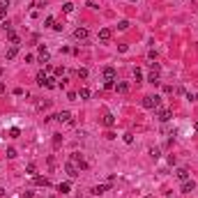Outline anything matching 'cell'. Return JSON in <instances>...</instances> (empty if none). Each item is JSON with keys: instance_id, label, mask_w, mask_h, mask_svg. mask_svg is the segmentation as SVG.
Wrapping results in <instances>:
<instances>
[{"instance_id": "41", "label": "cell", "mask_w": 198, "mask_h": 198, "mask_svg": "<svg viewBox=\"0 0 198 198\" xmlns=\"http://www.w3.org/2000/svg\"><path fill=\"white\" fill-rule=\"evenodd\" d=\"M193 101H198V92H196V94H193Z\"/></svg>"}, {"instance_id": "35", "label": "cell", "mask_w": 198, "mask_h": 198, "mask_svg": "<svg viewBox=\"0 0 198 198\" xmlns=\"http://www.w3.org/2000/svg\"><path fill=\"white\" fill-rule=\"evenodd\" d=\"M60 143H62V138H60V134H55V138H53V145L58 147V145H60Z\"/></svg>"}, {"instance_id": "23", "label": "cell", "mask_w": 198, "mask_h": 198, "mask_svg": "<svg viewBox=\"0 0 198 198\" xmlns=\"http://www.w3.org/2000/svg\"><path fill=\"white\" fill-rule=\"evenodd\" d=\"M62 12H65V14H72V12H74V5H72V2H65V5H62Z\"/></svg>"}, {"instance_id": "1", "label": "cell", "mask_w": 198, "mask_h": 198, "mask_svg": "<svg viewBox=\"0 0 198 198\" xmlns=\"http://www.w3.org/2000/svg\"><path fill=\"white\" fill-rule=\"evenodd\" d=\"M143 108H159V104H161V97L159 94H147V97H143Z\"/></svg>"}, {"instance_id": "8", "label": "cell", "mask_w": 198, "mask_h": 198, "mask_svg": "<svg viewBox=\"0 0 198 198\" xmlns=\"http://www.w3.org/2000/svg\"><path fill=\"white\" fill-rule=\"evenodd\" d=\"M37 53H39V60H42V62H48V48L44 46V44L37 48Z\"/></svg>"}, {"instance_id": "38", "label": "cell", "mask_w": 198, "mask_h": 198, "mask_svg": "<svg viewBox=\"0 0 198 198\" xmlns=\"http://www.w3.org/2000/svg\"><path fill=\"white\" fill-rule=\"evenodd\" d=\"M5 16H7V9H2V7H0V21H2Z\"/></svg>"}, {"instance_id": "28", "label": "cell", "mask_w": 198, "mask_h": 198, "mask_svg": "<svg viewBox=\"0 0 198 198\" xmlns=\"http://www.w3.org/2000/svg\"><path fill=\"white\" fill-rule=\"evenodd\" d=\"M26 173H28V175H32V177H35V164H28Z\"/></svg>"}, {"instance_id": "39", "label": "cell", "mask_w": 198, "mask_h": 198, "mask_svg": "<svg viewBox=\"0 0 198 198\" xmlns=\"http://www.w3.org/2000/svg\"><path fill=\"white\" fill-rule=\"evenodd\" d=\"M23 198H32V191H23Z\"/></svg>"}, {"instance_id": "40", "label": "cell", "mask_w": 198, "mask_h": 198, "mask_svg": "<svg viewBox=\"0 0 198 198\" xmlns=\"http://www.w3.org/2000/svg\"><path fill=\"white\" fill-rule=\"evenodd\" d=\"M2 92H5V85H2V83H0V94H2Z\"/></svg>"}, {"instance_id": "14", "label": "cell", "mask_w": 198, "mask_h": 198, "mask_svg": "<svg viewBox=\"0 0 198 198\" xmlns=\"http://www.w3.org/2000/svg\"><path fill=\"white\" fill-rule=\"evenodd\" d=\"M115 90H118V92H120V94H125V92H129V83H127V81H120V83L115 85Z\"/></svg>"}, {"instance_id": "19", "label": "cell", "mask_w": 198, "mask_h": 198, "mask_svg": "<svg viewBox=\"0 0 198 198\" xmlns=\"http://www.w3.org/2000/svg\"><path fill=\"white\" fill-rule=\"evenodd\" d=\"M147 81H150L152 85H159V72H150V76H147Z\"/></svg>"}, {"instance_id": "16", "label": "cell", "mask_w": 198, "mask_h": 198, "mask_svg": "<svg viewBox=\"0 0 198 198\" xmlns=\"http://www.w3.org/2000/svg\"><path fill=\"white\" fill-rule=\"evenodd\" d=\"M7 37H9V42H12V46H19V44H21V39H19V35H16V32H7Z\"/></svg>"}, {"instance_id": "29", "label": "cell", "mask_w": 198, "mask_h": 198, "mask_svg": "<svg viewBox=\"0 0 198 198\" xmlns=\"http://www.w3.org/2000/svg\"><path fill=\"white\" fill-rule=\"evenodd\" d=\"M150 157H152V159H159V147H152V150H150Z\"/></svg>"}, {"instance_id": "33", "label": "cell", "mask_w": 198, "mask_h": 198, "mask_svg": "<svg viewBox=\"0 0 198 198\" xmlns=\"http://www.w3.org/2000/svg\"><path fill=\"white\" fill-rule=\"evenodd\" d=\"M159 69H161V67H159V62H150V72H159Z\"/></svg>"}, {"instance_id": "10", "label": "cell", "mask_w": 198, "mask_h": 198, "mask_svg": "<svg viewBox=\"0 0 198 198\" xmlns=\"http://www.w3.org/2000/svg\"><path fill=\"white\" fill-rule=\"evenodd\" d=\"M157 118H159L161 122H168V120L173 118V111H159V113H157Z\"/></svg>"}, {"instance_id": "5", "label": "cell", "mask_w": 198, "mask_h": 198, "mask_svg": "<svg viewBox=\"0 0 198 198\" xmlns=\"http://www.w3.org/2000/svg\"><path fill=\"white\" fill-rule=\"evenodd\" d=\"M65 171H67L69 177H76V175H78V166H76L74 161H67V164H65Z\"/></svg>"}, {"instance_id": "6", "label": "cell", "mask_w": 198, "mask_h": 198, "mask_svg": "<svg viewBox=\"0 0 198 198\" xmlns=\"http://www.w3.org/2000/svg\"><path fill=\"white\" fill-rule=\"evenodd\" d=\"M193 189H196V182H193V180H184L182 182V193H191Z\"/></svg>"}, {"instance_id": "32", "label": "cell", "mask_w": 198, "mask_h": 198, "mask_svg": "<svg viewBox=\"0 0 198 198\" xmlns=\"http://www.w3.org/2000/svg\"><path fill=\"white\" fill-rule=\"evenodd\" d=\"M7 157H9V159H14V157H16V150H14V147H7Z\"/></svg>"}, {"instance_id": "43", "label": "cell", "mask_w": 198, "mask_h": 198, "mask_svg": "<svg viewBox=\"0 0 198 198\" xmlns=\"http://www.w3.org/2000/svg\"><path fill=\"white\" fill-rule=\"evenodd\" d=\"M193 127H196V131H198V120H196V125H193Z\"/></svg>"}, {"instance_id": "4", "label": "cell", "mask_w": 198, "mask_h": 198, "mask_svg": "<svg viewBox=\"0 0 198 198\" xmlns=\"http://www.w3.org/2000/svg\"><path fill=\"white\" fill-rule=\"evenodd\" d=\"M55 118H58L60 122H65V125H74V118H72V113H69V111H62V113H58Z\"/></svg>"}, {"instance_id": "30", "label": "cell", "mask_w": 198, "mask_h": 198, "mask_svg": "<svg viewBox=\"0 0 198 198\" xmlns=\"http://www.w3.org/2000/svg\"><path fill=\"white\" fill-rule=\"evenodd\" d=\"M127 28H129V21H120L118 23V30H127Z\"/></svg>"}, {"instance_id": "31", "label": "cell", "mask_w": 198, "mask_h": 198, "mask_svg": "<svg viewBox=\"0 0 198 198\" xmlns=\"http://www.w3.org/2000/svg\"><path fill=\"white\" fill-rule=\"evenodd\" d=\"M125 143H134V134H129V131H127V134H125Z\"/></svg>"}, {"instance_id": "17", "label": "cell", "mask_w": 198, "mask_h": 198, "mask_svg": "<svg viewBox=\"0 0 198 198\" xmlns=\"http://www.w3.org/2000/svg\"><path fill=\"white\" fill-rule=\"evenodd\" d=\"M113 125H115V118H113L111 113H106V115H104V127H108V129H111Z\"/></svg>"}, {"instance_id": "15", "label": "cell", "mask_w": 198, "mask_h": 198, "mask_svg": "<svg viewBox=\"0 0 198 198\" xmlns=\"http://www.w3.org/2000/svg\"><path fill=\"white\" fill-rule=\"evenodd\" d=\"M16 53H19V46H9V48H7V53H5V58H7V60H14Z\"/></svg>"}, {"instance_id": "22", "label": "cell", "mask_w": 198, "mask_h": 198, "mask_svg": "<svg viewBox=\"0 0 198 198\" xmlns=\"http://www.w3.org/2000/svg\"><path fill=\"white\" fill-rule=\"evenodd\" d=\"M78 97H81V99H90V90L88 88H81V90H78Z\"/></svg>"}, {"instance_id": "36", "label": "cell", "mask_w": 198, "mask_h": 198, "mask_svg": "<svg viewBox=\"0 0 198 198\" xmlns=\"http://www.w3.org/2000/svg\"><path fill=\"white\" fill-rule=\"evenodd\" d=\"M104 88L111 90V88H115V83H113V81H104Z\"/></svg>"}, {"instance_id": "20", "label": "cell", "mask_w": 198, "mask_h": 198, "mask_svg": "<svg viewBox=\"0 0 198 198\" xmlns=\"http://www.w3.org/2000/svg\"><path fill=\"white\" fill-rule=\"evenodd\" d=\"M58 191H60V193H69V191H72V184H69V182H62L60 187H58Z\"/></svg>"}, {"instance_id": "27", "label": "cell", "mask_w": 198, "mask_h": 198, "mask_svg": "<svg viewBox=\"0 0 198 198\" xmlns=\"http://www.w3.org/2000/svg\"><path fill=\"white\" fill-rule=\"evenodd\" d=\"M32 7H46V0H32Z\"/></svg>"}, {"instance_id": "21", "label": "cell", "mask_w": 198, "mask_h": 198, "mask_svg": "<svg viewBox=\"0 0 198 198\" xmlns=\"http://www.w3.org/2000/svg\"><path fill=\"white\" fill-rule=\"evenodd\" d=\"M76 76H78V78H88V69H85V67H78V69H76Z\"/></svg>"}, {"instance_id": "42", "label": "cell", "mask_w": 198, "mask_h": 198, "mask_svg": "<svg viewBox=\"0 0 198 198\" xmlns=\"http://www.w3.org/2000/svg\"><path fill=\"white\" fill-rule=\"evenodd\" d=\"M0 196H5V189H0Z\"/></svg>"}, {"instance_id": "13", "label": "cell", "mask_w": 198, "mask_h": 198, "mask_svg": "<svg viewBox=\"0 0 198 198\" xmlns=\"http://www.w3.org/2000/svg\"><path fill=\"white\" fill-rule=\"evenodd\" d=\"M46 72H44V69H42V72H37V85H42V88H44V85H46Z\"/></svg>"}, {"instance_id": "9", "label": "cell", "mask_w": 198, "mask_h": 198, "mask_svg": "<svg viewBox=\"0 0 198 198\" xmlns=\"http://www.w3.org/2000/svg\"><path fill=\"white\" fill-rule=\"evenodd\" d=\"M104 81H115V69L113 67H104Z\"/></svg>"}, {"instance_id": "11", "label": "cell", "mask_w": 198, "mask_h": 198, "mask_svg": "<svg viewBox=\"0 0 198 198\" xmlns=\"http://www.w3.org/2000/svg\"><path fill=\"white\" fill-rule=\"evenodd\" d=\"M108 187H111V184H97V187L92 189V193H94V196H101V193L108 191Z\"/></svg>"}, {"instance_id": "3", "label": "cell", "mask_w": 198, "mask_h": 198, "mask_svg": "<svg viewBox=\"0 0 198 198\" xmlns=\"http://www.w3.org/2000/svg\"><path fill=\"white\" fill-rule=\"evenodd\" d=\"M88 28H76V30H74V39H76V42H85V39H88Z\"/></svg>"}, {"instance_id": "2", "label": "cell", "mask_w": 198, "mask_h": 198, "mask_svg": "<svg viewBox=\"0 0 198 198\" xmlns=\"http://www.w3.org/2000/svg\"><path fill=\"white\" fill-rule=\"evenodd\" d=\"M69 161H74V164H76V166H78V171H85V168H88V161L83 159V154H81V152H74Z\"/></svg>"}, {"instance_id": "37", "label": "cell", "mask_w": 198, "mask_h": 198, "mask_svg": "<svg viewBox=\"0 0 198 198\" xmlns=\"http://www.w3.org/2000/svg\"><path fill=\"white\" fill-rule=\"evenodd\" d=\"M0 7H2V9H7V7H9V0H0Z\"/></svg>"}, {"instance_id": "44", "label": "cell", "mask_w": 198, "mask_h": 198, "mask_svg": "<svg viewBox=\"0 0 198 198\" xmlns=\"http://www.w3.org/2000/svg\"><path fill=\"white\" fill-rule=\"evenodd\" d=\"M145 198H152V196H145Z\"/></svg>"}, {"instance_id": "34", "label": "cell", "mask_w": 198, "mask_h": 198, "mask_svg": "<svg viewBox=\"0 0 198 198\" xmlns=\"http://www.w3.org/2000/svg\"><path fill=\"white\" fill-rule=\"evenodd\" d=\"M48 106H51V101H39V104H37V108H48Z\"/></svg>"}, {"instance_id": "26", "label": "cell", "mask_w": 198, "mask_h": 198, "mask_svg": "<svg viewBox=\"0 0 198 198\" xmlns=\"http://www.w3.org/2000/svg\"><path fill=\"white\" fill-rule=\"evenodd\" d=\"M19 134H21V131L16 129V127H12V129H9V138H19Z\"/></svg>"}, {"instance_id": "24", "label": "cell", "mask_w": 198, "mask_h": 198, "mask_svg": "<svg viewBox=\"0 0 198 198\" xmlns=\"http://www.w3.org/2000/svg\"><path fill=\"white\" fill-rule=\"evenodd\" d=\"M53 23H55L53 16H46V19H44V26H46V28H53Z\"/></svg>"}, {"instance_id": "45", "label": "cell", "mask_w": 198, "mask_h": 198, "mask_svg": "<svg viewBox=\"0 0 198 198\" xmlns=\"http://www.w3.org/2000/svg\"><path fill=\"white\" fill-rule=\"evenodd\" d=\"M131 2H136V0H131Z\"/></svg>"}, {"instance_id": "18", "label": "cell", "mask_w": 198, "mask_h": 198, "mask_svg": "<svg viewBox=\"0 0 198 198\" xmlns=\"http://www.w3.org/2000/svg\"><path fill=\"white\" fill-rule=\"evenodd\" d=\"M175 175L180 177L182 182H184V180H189V171H187V168H177V173H175Z\"/></svg>"}, {"instance_id": "12", "label": "cell", "mask_w": 198, "mask_h": 198, "mask_svg": "<svg viewBox=\"0 0 198 198\" xmlns=\"http://www.w3.org/2000/svg\"><path fill=\"white\" fill-rule=\"evenodd\" d=\"M111 35H113V32H111L108 28H101V30H99V39H101V42H108Z\"/></svg>"}, {"instance_id": "7", "label": "cell", "mask_w": 198, "mask_h": 198, "mask_svg": "<svg viewBox=\"0 0 198 198\" xmlns=\"http://www.w3.org/2000/svg\"><path fill=\"white\" fill-rule=\"evenodd\" d=\"M32 182H35L37 187H48V184H51V182H48V177H42V175H35V177H32Z\"/></svg>"}, {"instance_id": "25", "label": "cell", "mask_w": 198, "mask_h": 198, "mask_svg": "<svg viewBox=\"0 0 198 198\" xmlns=\"http://www.w3.org/2000/svg\"><path fill=\"white\" fill-rule=\"evenodd\" d=\"M134 78H136V81H143V72L138 67H134Z\"/></svg>"}]
</instances>
